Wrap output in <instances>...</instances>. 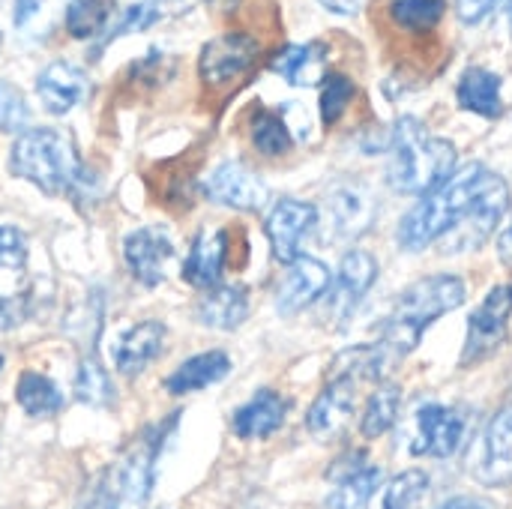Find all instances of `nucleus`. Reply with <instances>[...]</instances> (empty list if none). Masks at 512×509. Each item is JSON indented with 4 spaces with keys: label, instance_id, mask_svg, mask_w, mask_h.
<instances>
[{
    "label": "nucleus",
    "instance_id": "20",
    "mask_svg": "<svg viewBox=\"0 0 512 509\" xmlns=\"http://www.w3.org/2000/svg\"><path fill=\"white\" fill-rule=\"evenodd\" d=\"M228 261V234L222 228H204L192 240V249L183 264V279L195 288H213L222 279Z\"/></svg>",
    "mask_w": 512,
    "mask_h": 509
},
{
    "label": "nucleus",
    "instance_id": "12",
    "mask_svg": "<svg viewBox=\"0 0 512 509\" xmlns=\"http://www.w3.org/2000/svg\"><path fill=\"white\" fill-rule=\"evenodd\" d=\"M204 198H210L219 207L231 210H261L267 204V186L255 171H249L240 162H222L216 165L204 183H201Z\"/></svg>",
    "mask_w": 512,
    "mask_h": 509
},
{
    "label": "nucleus",
    "instance_id": "46",
    "mask_svg": "<svg viewBox=\"0 0 512 509\" xmlns=\"http://www.w3.org/2000/svg\"><path fill=\"white\" fill-rule=\"evenodd\" d=\"M0 369H3V357H0Z\"/></svg>",
    "mask_w": 512,
    "mask_h": 509
},
{
    "label": "nucleus",
    "instance_id": "38",
    "mask_svg": "<svg viewBox=\"0 0 512 509\" xmlns=\"http://www.w3.org/2000/svg\"><path fill=\"white\" fill-rule=\"evenodd\" d=\"M27 261V240L15 225H0V270H18Z\"/></svg>",
    "mask_w": 512,
    "mask_h": 509
},
{
    "label": "nucleus",
    "instance_id": "31",
    "mask_svg": "<svg viewBox=\"0 0 512 509\" xmlns=\"http://www.w3.org/2000/svg\"><path fill=\"white\" fill-rule=\"evenodd\" d=\"M249 138H252L255 150L264 156H282L291 150V132L285 126V120L267 108H258L249 117Z\"/></svg>",
    "mask_w": 512,
    "mask_h": 509
},
{
    "label": "nucleus",
    "instance_id": "10",
    "mask_svg": "<svg viewBox=\"0 0 512 509\" xmlns=\"http://www.w3.org/2000/svg\"><path fill=\"white\" fill-rule=\"evenodd\" d=\"M512 315V288L501 285L486 294V300L474 309L468 321V336H465V351H462V366L480 363L489 357L507 336V324Z\"/></svg>",
    "mask_w": 512,
    "mask_h": 509
},
{
    "label": "nucleus",
    "instance_id": "19",
    "mask_svg": "<svg viewBox=\"0 0 512 509\" xmlns=\"http://www.w3.org/2000/svg\"><path fill=\"white\" fill-rule=\"evenodd\" d=\"M351 414H354V381L351 375H339L309 408L306 426L315 438H336L348 426Z\"/></svg>",
    "mask_w": 512,
    "mask_h": 509
},
{
    "label": "nucleus",
    "instance_id": "16",
    "mask_svg": "<svg viewBox=\"0 0 512 509\" xmlns=\"http://www.w3.org/2000/svg\"><path fill=\"white\" fill-rule=\"evenodd\" d=\"M87 90H90L87 75L78 66L66 63V60L48 63L39 72V78H36V93H39L42 108L48 114H57V117L60 114H69L72 108H78L84 102Z\"/></svg>",
    "mask_w": 512,
    "mask_h": 509
},
{
    "label": "nucleus",
    "instance_id": "47",
    "mask_svg": "<svg viewBox=\"0 0 512 509\" xmlns=\"http://www.w3.org/2000/svg\"><path fill=\"white\" fill-rule=\"evenodd\" d=\"M0 42H3V33H0Z\"/></svg>",
    "mask_w": 512,
    "mask_h": 509
},
{
    "label": "nucleus",
    "instance_id": "40",
    "mask_svg": "<svg viewBox=\"0 0 512 509\" xmlns=\"http://www.w3.org/2000/svg\"><path fill=\"white\" fill-rule=\"evenodd\" d=\"M501 0H456V12L465 24H480Z\"/></svg>",
    "mask_w": 512,
    "mask_h": 509
},
{
    "label": "nucleus",
    "instance_id": "45",
    "mask_svg": "<svg viewBox=\"0 0 512 509\" xmlns=\"http://www.w3.org/2000/svg\"><path fill=\"white\" fill-rule=\"evenodd\" d=\"M507 18H510L512 24V0H507Z\"/></svg>",
    "mask_w": 512,
    "mask_h": 509
},
{
    "label": "nucleus",
    "instance_id": "18",
    "mask_svg": "<svg viewBox=\"0 0 512 509\" xmlns=\"http://www.w3.org/2000/svg\"><path fill=\"white\" fill-rule=\"evenodd\" d=\"M165 324L162 321H141L135 327H129L117 342H114V366L120 369V375H138L144 372L165 348Z\"/></svg>",
    "mask_w": 512,
    "mask_h": 509
},
{
    "label": "nucleus",
    "instance_id": "28",
    "mask_svg": "<svg viewBox=\"0 0 512 509\" xmlns=\"http://www.w3.org/2000/svg\"><path fill=\"white\" fill-rule=\"evenodd\" d=\"M378 486H381V471L360 459L339 477V486L330 498V509H369V501L378 492Z\"/></svg>",
    "mask_w": 512,
    "mask_h": 509
},
{
    "label": "nucleus",
    "instance_id": "44",
    "mask_svg": "<svg viewBox=\"0 0 512 509\" xmlns=\"http://www.w3.org/2000/svg\"><path fill=\"white\" fill-rule=\"evenodd\" d=\"M204 3H210V6H234L237 0H204Z\"/></svg>",
    "mask_w": 512,
    "mask_h": 509
},
{
    "label": "nucleus",
    "instance_id": "3",
    "mask_svg": "<svg viewBox=\"0 0 512 509\" xmlns=\"http://www.w3.org/2000/svg\"><path fill=\"white\" fill-rule=\"evenodd\" d=\"M462 303H465V282L459 276H426L408 285L399 294L384 324L381 342L375 345L381 363L390 366L393 360H402L405 354H411L417 342L423 339L426 327L435 324L441 315L459 309Z\"/></svg>",
    "mask_w": 512,
    "mask_h": 509
},
{
    "label": "nucleus",
    "instance_id": "42",
    "mask_svg": "<svg viewBox=\"0 0 512 509\" xmlns=\"http://www.w3.org/2000/svg\"><path fill=\"white\" fill-rule=\"evenodd\" d=\"M498 252H501V261L512 267V222H510V228L501 234V240H498Z\"/></svg>",
    "mask_w": 512,
    "mask_h": 509
},
{
    "label": "nucleus",
    "instance_id": "36",
    "mask_svg": "<svg viewBox=\"0 0 512 509\" xmlns=\"http://www.w3.org/2000/svg\"><path fill=\"white\" fill-rule=\"evenodd\" d=\"M351 99H354V81L348 75H339V72L324 75V81H321V120L327 126H333L348 111Z\"/></svg>",
    "mask_w": 512,
    "mask_h": 509
},
{
    "label": "nucleus",
    "instance_id": "27",
    "mask_svg": "<svg viewBox=\"0 0 512 509\" xmlns=\"http://www.w3.org/2000/svg\"><path fill=\"white\" fill-rule=\"evenodd\" d=\"M69 0H18L15 3V30L27 42H42L54 33L57 21L66 15Z\"/></svg>",
    "mask_w": 512,
    "mask_h": 509
},
{
    "label": "nucleus",
    "instance_id": "21",
    "mask_svg": "<svg viewBox=\"0 0 512 509\" xmlns=\"http://www.w3.org/2000/svg\"><path fill=\"white\" fill-rule=\"evenodd\" d=\"M288 417V399L276 390H258L243 408L234 414V432L237 438H267L276 429H282Z\"/></svg>",
    "mask_w": 512,
    "mask_h": 509
},
{
    "label": "nucleus",
    "instance_id": "26",
    "mask_svg": "<svg viewBox=\"0 0 512 509\" xmlns=\"http://www.w3.org/2000/svg\"><path fill=\"white\" fill-rule=\"evenodd\" d=\"M456 96L465 111H474L480 117H498L504 111L501 75H495L492 69H483V66H471L462 72Z\"/></svg>",
    "mask_w": 512,
    "mask_h": 509
},
{
    "label": "nucleus",
    "instance_id": "30",
    "mask_svg": "<svg viewBox=\"0 0 512 509\" xmlns=\"http://www.w3.org/2000/svg\"><path fill=\"white\" fill-rule=\"evenodd\" d=\"M114 15V0H69L66 6V30L75 39L99 36Z\"/></svg>",
    "mask_w": 512,
    "mask_h": 509
},
{
    "label": "nucleus",
    "instance_id": "6",
    "mask_svg": "<svg viewBox=\"0 0 512 509\" xmlns=\"http://www.w3.org/2000/svg\"><path fill=\"white\" fill-rule=\"evenodd\" d=\"M507 210H510V186L501 174L492 171L480 186V192L474 195V201L468 204L465 216L438 240L441 252L459 255L468 249H480L492 237V231L498 228Z\"/></svg>",
    "mask_w": 512,
    "mask_h": 509
},
{
    "label": "nucleus",
    "instance_id": "5",
    "mask_svg": "<svg viewBox=\"0 0 512 509\" xmlns=\"http://www.w3.org/2000/svg\"><path fill=\"white\" fill-rule=\"evenodd\" d=\"M492 171L480 162L465 165L462 171H453L441 186L426 192L402 219L399 225V246L408 252H420L429 243L441 240L468 210L480 186L486 183Z\"/></svg>",
    "mask_w": 512,
    "mask_h": 509
},
{
    "label": "nucleus",
    "instance_id": "32",
    "mask_svg": "<svg viewBox=\"0 0 512 509\" xmlns=\"http://www.w3.org/2000/svg\"><path fill=\"white\" fill-rule=\"evenodd\" d=\"M75 399L90 405V408H105L111 405L114 399V387H111V378L108 372L102 369L99 357L87 354L75 372Z\"/></svg>",
    "mask_w": 512,
    "mask_h": 509
},
{
    "label": "nucleus",
    "instance_id": "1",
    "mask_svg": "<svg viewBox=\"0 0 512 509\" xmlns=\"http://www.w3.org/2000/svg\"><path fill=\"white\" fill-rule=\"evenodd\" d=\"M9 168L15 177L30 180L45 195H63V198H93L96 177L84 168L75 141L48 126L24 129L12 147Z\"/></svg>",
    "mask_w": 512,
    "mask_h": 509
},
{
    "label": "nucleus",
    "instance_id": "23",
    "mask_svg": "<svg viewBox=\"0 0 512 509\" xmlns=\"http://www.w3.org/2000/svg\"><path fill=\"white\" fill-rule=\"evenodd\" d=\"M249 318V294L240 285H213L198 300V321L210 330H237Z\"/></svg>",
    "mask_w": 512,
    "mask_h": 509
},
{
    "label": "nucleus",
    "instance_id": "25",
    "mask_svg": "<svg viewBox=\"0 0 512 509\" xmlns=\"http://www.w3.org/2000/svg\"><path fill=\"white\" fill-rule=\"evenodd\" d=\"M186 3H189V0H138V3H132V6H126V9L117 15V21L102 33V42H99L96 51H102L105 45H111V42L120 39V36L150 30L153 24H159V21H165V18H171V15H177V12H183ZM96 51H93V57H96Z\"/></svg>",
    "mask_w": 512,
    "mask_h": 509
},
{
    "label": "nucleus",
    "instance_id": "34",
    "mask_svg": "<svg viewBox=\"0 0 512 509\" xmlns=\"http://www.w3.org/2000/svg\"><path fill=\"white\" fill-rule=\"evenodd\" d=\"M429 495V474L426 471H402L396 480H390L384 492V509H417Z\"/></svg>",
    "mask_w": 512,
    "mask_h": 509
},
{
    "label": "nucleus",
    "instance_id": "33",
    "mask_svg": "<svg viewBox=\"0 0 512 509\" xmlns=\"http://www.w3.org/2000/svg\"><path fill=\"white\" fill-rule=\"evenodd\" d=\"M399 402H402L399 387H393V384L378 387V390L372 393L369 405H366L360 432H363L366 438H381L384 432H390L393 423H396V417H399Z\"/></svg>",
    "mask_w": 512,
    "mask_h": 509
},
{
    "label": "nucleus",
    "instance_id": "37",
    "mask_svg": "<svg viewBox=\"0 0 512 509\" xmlns=\"http://www.w3.org/2000/svg\"><path fill=\"white\" fill-rule=\"evenodd\" d=\"M30 123V105L24 93L0 81V132H24Z\"/></svg>",
    "mask_w": 512,
    "mask_h": 509
},
{
    "label": "nucleus",
    "instance_id": "17",
    "mask_svg": "<svg viewBox=\"0 0 512 509\" xmlns=\"http://www.w3.org/2000/svg\"><path fill=\"white\" fill-rule=\"evenodd\" d=\"M327 210L339 237H360L375 222V195L360 183H342L330 192Z\"/></svg>",
    "mask_w": 512,
    "mask_h": 509
},
{
    "label": "nucleus",
    "instance_id": "14",
    "mask_svg": "<svg viewBox=\"0 0 512 509\" xmlns=\"http://www.w3.org/2000/svg\"><path fill=\"white\" fill-rule=\"evenodd\" d=\"M285 276L282 285L276 291V309L282 315H297L303 309H309L315 300H321L330 288V267L318 258L309 255H297L291 264H285Z\"/></svg>",
    "mask_w": 512,
    "mask_h": 509
},
{
    "label": "nucleus",
    "instance_id": "39",
    "mask_svg": "<svg viewBox=\"0 0 512 509\" xmlns=\"http://www.w3.org/2000/svg\"><path fill=\"white\" fill-rule=\"evenodd\" d=\"M165 75H171V66H168V60L162 57V51H150L144 60H138L135 66H132V72H129V78L132 81H138V84H156V81H162Z\"/></svg>",
    "mask_w": 512,
    "mask_h": 509
},
{
    "label": "nucleus",
    "instance_id": "24",
    "mask_svg": "<svg viewBox=\"0 0 512 509\" xmlns=\"http://www.w3.org/2000/svg\"><path fill=\"white\" fill-rule=\"evenodd\" d=\"M324 63H327V48L321 42H303V45H285L270 60V69L294 87H312L324 81Z\"/></svg>",
    "mask_w": 512,
    "mask_h": 509
},
{
    "label": "nucleus",
    "instance_id": "29",
    "mask_svg": "<svg viewBox=\"0 0 512 509\" xmlns=\"http://www.w3.org/2000/svg\"><path fill=\"white\" fill-rule=\"evenodd\" d=\"M15 399L27 417H54L63 408V393L51 378L39 372H21L15 384Z\"/></svg>",
    "mask_w": 512,
    "mask_h": 509
},
{
    "label": "nucleus",
    "instance_id": "43",
    "mask_svg": "<svg viewBox=\"0 0 512 509\" xmlns=\"http://www.w3.org/2000/svg\"><path fill=\"white\" fill-rule=\"evenodd\" d=\"M438 509H486L483 501H474V498H453V501H447L444 507Z\"/></svg>",
    "mask_w": 512,
    "mask_h": 509
},
{
    "label": "nucleus",
    "instance_id": "15",
    "mask_svg": "<svg viewBox=\"0 0 512 509\" xmlns=\"http://www.w3.org/2000/svg\"><path fill=\"white\" fill-rule=\"evenodd\" d=\"M378 279V261L363 252V249H354L342 258L339 264V276H336V285H333V294H330V306H333V315L345 324L357 306L363 303L366 291L375 285Z\"/></svg>",
    "mask_w": 512,
    "mask_h": 509
},
{
    "label": "nucleus",
    "instance_id": "4",
    "mask_svg": "<svg viewBox=\"0 0 512 509\" xmlns=\"http://www.w3.org/2000/svg\"><path fill=\"white\" fill-rule=\"evenodd\" d=\"M456 171V150L435 138L417 117H402L393 129L387 180L402 195H426Z\"/></svg>",
    "mask_w": 512,
    "mask_h": 509
},
{
    "label": "nucleus",
    "instance_id": "2",
    "mask_svg": "<svg viewBox=\"0 0 512 509\" xmlns=\"http://www.w3.org/2000/svg\"><path fill=\"white\" fill-rule=\"evenodd\" d=\"M171 423H159L144 429L114 462H108L84 489L75 509H144L153 492L156 459L162 453L165 438L171 435Z\"/></svg>",
    "mask_w": 512,
    "mask_h": 509
},
{
    "label": "nucleus",
    "instance_id": "41",
    "mask_svg": "<svg viewBox=\"0 0 512 509\" xmlns=\"http://www.w3.org/2000/svg\"><path fill=\"white\" fill-rule=\"evenodd\" d=\"M327 12H336V15H354L360 9V0H318Z\"/></svg>",
    "mask_w": 512,
    "mask_h": 509
},
{
    "label": "nucleus",
    "instance_id": "8",
    "mask_svg": "<svg viewBox=\"0 0 512 509\" xmlns=\"http://www.w3.org/2000/svg\"><path fill=\"white\" fill-rule=\"evenodd\" d=\"M471 474L492 489L512 486V405H504L477 438L471 450Z\"/></svg>",
    "mask_w": 512,
    "mask_h": 509
},
{
    "label": "nucleus",
    "instance_id": "9",
    "mask_svg": "<svg viewBox=\"0 0 512 509\" xmlns=\"http://www.w3.org/2000/svg\"><path fill=\"white\" fill-rule=\"evenodd\" d=\"M261 54V45L249 33H222L201 48L198 72L207 87H228L243 78Z\"/></svg>",
    "mask_w": 512,
    "mask_h": 509
},
{
    "label": "nucleus",
    "instance_id": "22",
    "mask_svg": "<svg viewBox=\"0 0 512 509\" xmlns=\"http://www.w3.org/2000/svg\"><path fill=\"white\" fill-rule=\"evenodd\" d=\"M228 372H231V360H228L225 351H204V354H195V357L183 360L165 378V390L174 393V396L198 393V390H207V387L219 384Z\"/></svg>",
    "mask_w": 512,
    "mask_h": 509
},
{
    "label": "nucleus",
    "instance_id": "7",
    "mask_svg": "<svg viewBox=\"0 0 512 509\" xmlns=\"http://www.w3.org/2000/svg\"><path fill=\"white\" fill-rule=\"evenodd\" d=\"M465 438V414L450 405H420L411 417L408 450L411 456L450 459Z\"/></svg>",
    "mask_w": 512,
    "mask_h": 509
},
{
    "label": "nucleus",
    "instance_id": "35",
    "mask_svg": "<svg viewBox=\"0 0 512 509\" xmlns=\"http://www.w3.org/2000/svg\"><path fill=\"white\" fill-rule=\"evenodd\" d=\"M444 0H393V18L408 30H432L444 18Z\"/></svg>",
    "mask_w": 512,
    "mask_h": 509
},
{
    "label": "nucleus",
    "instance_id": "11",
    "mask_svg": "<svg viewBox=\"0 0 512 509\" xmlns=\"http://www.w3.org/2000/svg\"><path fill=\"white\" fill-rule=\"evenodd\" d=\"M171 258H174V237L165 225L135 228L123 240V261L129 273L147 288L165 279V267L171 264Z\"/></svg>",
    "mask_w": 512,
    "mask_h": 509
},
{
    "label": "nucleus",
    "instance_id": "13",
    "mask_svg": "<svg viewBox=\"0 0 512 509\" xmlns=\"http://www.w3.org/2000/svg\"><path fill=\"white\" fill-rule=\"evenodd\" d=\"M315 222H318V210L309 201H300V198L276 201L264 222V231L270 237L276 261L291 264L300 255V246L312 234Z\"/></svg>",
    "mask_w": 512,
    "mask_h": 509
}]
</instances>
